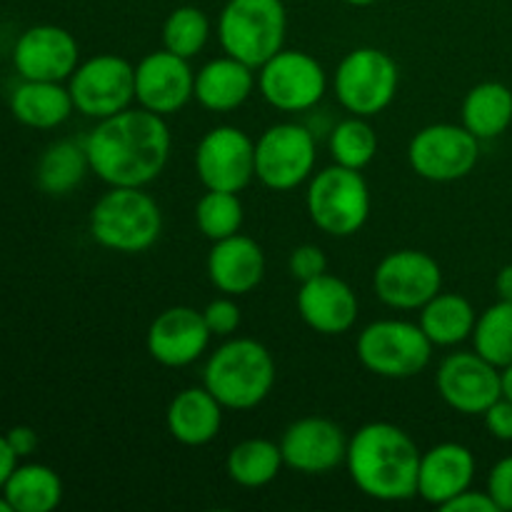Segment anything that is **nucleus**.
I'll list each match as a JSON object with an SVG mask.
<instances>
[{"instance_id":"58836bf2","label":"nucleus","mask_w":512,"mask_h":512,"mask_svg":"<svg viewBox=\"0 0 512 512\" xmlns=\"http://www.w3.org/2000/svg\"><path fill=\"white\" fill-rule=\"evenodd\" d=\"M445 512H500L495 500L490 498V493H480V490L468 488L465 493H460L458 498H453L450 503H445L443 508Z\"/></svg>"},{"instance_id":"4468645a","label":"nucleus","mask_w":512,"mask_h":512,"mask_svg":"<svg viewBox=\"0 0 512 512\" xmlns=\"http://www.w3.org/2000/svg\"><path fill=\"white\" fill-rule=\"evenodd\" d=\"M373 288L388 308L420 310L443 290V270L423 250H395L375 268Z\"/></svg>"},{"instance_id":"5701e85b","label":"nucleus","mask_w":512,"mask_h":512,"mask_svg":"<svg viewBox=\"0 0 512 512\" xmlns=\"http://www.w3.org/2000/svg\"><path fill=\"white\" fill-rule=\"evenodd\" d=\"M255 83V68L233 55H220L195 73L193 98L210 113H230L253 95Z\"/></svg>"},{"instance_id":"f704fd0d","label":"nucleus","mask_w":512,"mask_h":512,"mask_svg":"<svg viewBox=\"0 0 512 512\" xmlns=\"http://www.w3.org/2000/svg\"><path fill=\"white\" fill-rule=\"evenodd\" d=\"M203 318L208 323V330L218 338H230L235 330L240 328V305L235 303L233 295H223V298H215L205 305Z\"/></svg>"},{"instance_id":"bb28decb","label":"nucleus","mask_w":512,"mask_h":512,"mask_svg":"<svg viewBox=\"0 0 512 512\" xmlns=\"http://www.w3.org/2000/svg\"><path fill=\"white\" fill-rule=\"evenodd\" d=\"M512 123V90L498 80L478 83L463 100V125L478 140L503 135Z\"/></svg>"},{"instance_id":"2eb2a0df","label":"nucleus","mask_w":512,"mask_h":512,"mask_svg":"<svg viewBox=\"0 0 512 512\" xmlns=\"http://www.w3.org/2000/svg\"><path fill=\"white\" fill-rule=\"evenodd\" d=\"M435 388L445 405L463 415H483L495 400L503 398L500 368L478 350L448 355L435 375Z\"/></svg>"},{"instance_id":"dca6fc26","label":"nucleus","mask_w":512,"mask_h":512,"mask_svg":"<svg viewBox=\"0 0 512 512\" xmlns=\"http://www.w3.org/2000/svg\"><path fill=\"white\" fill-rule=\"evenodd\" d=\"M13 65L23 80L63 83L80 65V45L75 35L60 25H33L15 40Z\"/></svg>"},{"instance_id":"ea45409f","label":"nucleus","mask_w":512,"mask_h":512,"mask_svg":"<svg viewBox=\"0 0 512 512\" xmlns=\"http://www.w3.org/2000/svg\"><path fill=\"white\" fill-rule=\"evenodd\" d=\"M5 438H8L10 448H13V453L18 458H28V455H33L38 450V433L33 428H28V425H15V428L8 430Z\"/></svg>"},{"instance_id":"2f4dec72","label":"nucleus","mask_w":512,"mask_h":512,"mask_svg":"<svg viewBox=\"0 0 512 512\" xmlns=\"http://www.w3.org/2000/svg\"><path fill=\"white\" fill-rule=\"evenodd\" d=\"M473 345L485 360L500 370L512 365V303L498 300L478 315L473 330Z\"/></svg>"},{"instance_id":"aec40b11","label":"nucleus","mask_w":512,"mask_h":512,"mask_svg":"<svg viewBox=\"0 0 512 512\" xmlns=\"http://www.w3.org/2000/svg\"><path fill=\"white\" fill-rule=\"evenodd\" d=\"M298 313L308 328L320 335H343L358 320V295L345 280L323 273L300 283Z\"/></svg>"},{"instance_id":"cd10ccee","label":"nucleus","mask_w":512,"mask_h":512,"mask_svg":"<svg viewBox=\"0 0 512 512\" xmlns=\"http://www.w3.org/2000/svg\"><path fill=\"white\" fill-rule=\"evenodd\" d=\"M3 495L13 512H50L63 500V480L43 463L15 465Z\"/></svg>"},{"instance_id":"20e7f679","label":"nucleus","mask_w":512,"mask_h":512,"mask_svg":"<svg viewBox=\"0 0 512 512\" xmlns=\"http://www.w3.org/2000/svg\"><path fill=\"white\" fill-rule=\"evenodd\" d=\"M163 233V213L143 188H110L90 210V235L105 250L138 255Z\"/></svg>"},{"instance_id":"f3484780","label":"nucleus","mask_w":512,"mask_h":512,"mask_svg":"<svg viewBox=\"0 0 512 512\" xmlns=\"http://www.w3.org/2000/svg\"><path fill=\"white\" fill-rule=\"evenodd\" d=\"M280 450L288 468L303 475H325L345 463L348 438L338 423L310 415L288 425L280 438Z\"/></svg>"},{"instance_id":"72a5a7b5","label":"nucleus","mask_w":512,"mask_h":512,"mask_svg":"<svg viewBox=\"0 0 512 512\" xmlns=\"http://www.w3.org/2000/svg\"><path fill=\"white\" fill-rule=\"evenodd\" d=\"M243 203L238 193H225V190H208L195 205V223L200 233L208 240H223L240 233L243 228Z\"/></svg>"},{"instance_id":"9d476101","label":"nucleus","mask_w":512,"mask_h":512,"mask_svg":"<svg viewBox=\"0 0 512 512\" xmlns=\"http://www.w3.org/2000/svg\"><path fill=\"white\" fill-rule=\"evenodd\" d=\"M68 90L75 110L85 118H110L128 110L135 100V65L123 55H95L75 68L68 78Z\"/></svg>"},{"instance_id":"79ce46f5","label":"nucleus","mask_w":512,"mask_h":512,"mask_svg":"<svg viewBox=\"0 0 512 512\" xmlns=\"http://www.w3.org/2000/svg\"><path fill=\"white\" fill-rule=\"evenodd\" d=\"M495 290H498L500 300H510L512 303V263L505 265L495 278Z\"/></svg>"},{"instance_id":"c9c22d12","label":"nucleus","mask_w":512,"mask_h":512,"mask_svg":"<svg viewBox=\"0 0 512 512\" xmlns=\"http://www.w3.org/2000/svg\"><path fill=\"white\" fill-rule=\"evenodd\" d=\"M290 275L300 283H308V280L318 278V275L328 273V258H325L323 248L318 245H298V248L290 253L288 260Z\"/></svg>"},{"instance_id":"c03bdc74","label":"nucleus","mask_w":512,"mask_h":512,"mask_svg":"<svg viewBox=\"0 0 512 512\" xmlns=\"http://www.w3.org/2000/svg\"><path fill=\"white\" fill-rule=\"evenodd\" d=\"M348 5H355V8H368V5H375L378 0H345Z\"/></svg>"},{"instance_id":"c756f323","label":"nucleus","mask_w":512,"mask_h":512,"mask_svg":"<svg viewBox=\"0 0 512 512\" xmlns=\"http://www.w3.org/2000/svg\"><path fill=\"white\" fill-rule=\"evenodd\" d=\"M88 170L90 163L85 145L75 143V140H58L40 155L35 178H38L43 193L53 195V198H63V195H70L83 183Z\"/></svg>"},{"instance_id":"6e6552de","label":"nucleus","mask_w":512,"mask_h":512,"mask_svg":"<svg viewBox=\"0 0 512 512\" xmlns=\"http://www.w3.org/2000/svg\"><path fill=\"white\" fill-rule=\"evenodd\" d=\"M400 85L398 63L380 48H355L340 60L333 78L338 103L350 115L373 118L393 103Z\"/></svg>"},{"instance_id":"b1692460","label":"nucleus","mask_w":512,"mask_h":512,"mask_svg":"<svg viewBox=\"0 0 512 512\" xmlns=\"http://www.w3.org/2000/svg\"><path fill=\"white\" fill-rule=\"evenodd\" d=\"M223 405L208 388H185L170 400L165 423L178 443L200 448L218 438L223 428Z\"/></svg>"},{"instance_id":"37998d69","label":"nucleus","mask_w":512,"mask_h":512,"mask_svg":"<svg viewBox=\"0 0 512 512\" xmlns=\"http://www.w3.org/2000/svg\"><path fill=\"white\" fill-rule=\"evenodd\" d=\"M500 378H503V398L512 400V365L500 370Z\"/></svg>"},{"instance_id":"423d86ee","label":"nucleus","mask_w":512,"mask_h":512,"mask_svg":"<svg viewBox=\"0 0 512 512\" xmlns=\"http://www.w3.org/2000/svg\"><path fill=\"white\" fill-rule=\"evenodd\" d=\"M305 208L315 228L333 238H350L370 218V188L360 170L333 163L313 173Z\"/></svg>"},{"instance_id":"39448f33","label":"nucleus","mask_w":512,"mask_h":512,"mask_svg":"<svg viewBox=\"0 0 512 512\" xmlns=\"http://www.w3.org/2000/svg\"><path fill=\"white\" fill-rule=\"evenodd\" d=\"M288 33L283 0H228L220 10L218 38L225 55L258 70L280 53Z\"/></svg>"},{"instance_id":"4c0bfd02","label":"nucleus","mask_w":512,"mask_h":512,"mask_svg":"<svg viewBox=\"0 0 512 512\" xmlns=\"http://www.w3.org/2000/svg\"><path fill=\"white\" fill-rule=\"evenodd\" d=\"M485 428L493 438L512 443V400L498 398L488 410L483 413Z\"/></svg>"},{"instance_id":"9b49d317","label":"nucleus","mask_w":512,"mask_h":512,"mask_svg":"<svg viewBox=\"0 0 512 512\" xmlns=\"http://www.w3.org/2000/svg\"><path fill=\"white\" fill-rule=\"evenodd\" d=\"M480 140L465 125L433 123L418 130L408 145V163L430 183H453L475 170Z\"/></svg>"},{"instance_id":"a878e982","label":"nucleus","mask_w":512,"mask_h":512,"mask_svg":"<svg viewBox=\"0 0 512 512\" xmlns=\"http://www.w3.org/2000/svg\"><path fill=\"white\" fill-rule=\"evenodd\" d=\"M478 315L468 298L458 293H443L440 290L435 298L420 308V328L430 338V343L440 348H450L463 340L473 338Z\"/></svg>"},{"instance_id":"6ab92c4d","label":"nucleus","mask_w":512,"mask_h":512,"mask_svg":"<svg viewBox=\"0 0 512 512\" xmlns=\"http://www.w3.org/2000/svg\"><path fill=\"white\" fill-rule=\"evenodd\" d=\"M210 338L213 333L208 330L203 310L173 305L150 323L145 345L155 363L165 365V368H185L203 358Z\"/></svg>"},{"instance_id":"f8f14e48","label":"nucleus","mask_w":512,"mask_h":512,"mask_svg":"<svg viewBox=\"0 0 512 512\" xmlns=\"http://www.w3.org/2000/svg\"><path fill=\"white\" fill-rule=\"evenodd\" d=\"M258 70V88L265 103L280 113H303L315 108L328 90L325 68L305 50L283 48Z\"/></svg>"},{"instance_id":"a19ab883","label":"nucleus","mask_w":512,"mask_h":512,"mask_svg":"<svg viewBox=\"0 0 512 512\" xmlns=\"http://www.w3.org/2000/svg\"><path fill=\"white\" fill-rule=\"evenodd\" d=\"M18 455L13 453V448H10L8 438L5 435H0V490H3V485L8 483L10 473L15 470V465H18Z\"/></svg>"},{"instance_id":"c85d7f7f","label":"nucleus","mask_w":512,"mask_h":512,"mask_svg":"<svg viewBox=\"0 0 512 512\" xmlns=\"http://www.w3.org/2000/svg\"><path fill=\"white\" fill-rule=\"evenodd\" d=\"M283 450L268 438H248L235 445L225 460L228 478L240 488H265L283 470Z\"/></svg>"},{"instance_id":"e433bc0d","label":"nucleus","mask_w":512,"mask_h":512,"mask_svg":"<svg viewBox=\"0 0 512 512\" xmlns=\"http://www.w3.org/2000/svg\"><path fill=\"white\" fill-rule=\"evenodd\" d=\"M488 493L500 512H512V455L493 465L488 475Z\"/></svg>"},{"instance_id":"4be33fe9","label":"nucleus","mask_w":512,"mask_h":512,"mask_svg":"<svg viewBox=\"0 0 512 512\" xmlns=\"http://www.w3.org/2000/svg\"><path fill=\"white\" fill-rule=\"evenodd\" d=\"M208 278L223 295H248L263 283L265 253L248 235L215 240L208 255Z\"/></svg>"},{"instance_id":"a18cd8bd","label":"nucleus","mask_w":512,"mask_h":512,"mask_svg":"<svg viewBox=\"0 0 512 512\" xmlns=\"http://www.w3.org/2000/svg\"><path fill=\"white\" fill-rule=\"evenodd\" d=\"M0 512H13V508H10L8 498L3 495V490H0Z\"/></svg>"},{"instance_id":"a211bd4d","label":"nucleus","mask_w":512,"mask_h":512,"mask_svg":"<svg viewBox=\"0 0 512 512\" xmlns=\"http://www.w3.org/2000/svg\"><path fill=\"white\" fill-rule=\"evenodd\" d=\"M193 88L195 73L190 60L165 48L148 53L135 65V100L150 113L163 118L178 113L193 98Z\"/></svg>"},{"instance_id":"ddd939ff","label":"nucleus","mask_w":512,"mask_h":512,"mask_svg":"<svg viewBox=\"0 0 512 512\" xmlns=\"http://www.w3.org/2000/svg\"><path fill=\"white\" fill-rule=\"evenodd\" d=\"M195 173L205 190L240 193L255 178V140L235 125H218L195 148Z\"/></svg>"},{"instance_id":"1a4fd4ad","label":"nucleus","mask_w":512,"mask_h":512,"mask_svg":"<svg viewBox=\"0 0 512 512\" xmlns=\"http://www.w3.org/2000/svg\"><path fill=\"white\" fill-rule=\"evenodd\" d=\"M315 163V135L300 123H275L255 140V178L270 190H295L313 178Z\"/></svg>"},{"instance_id":"412c9836","label":"nucleus","mask_w":512,"mask_h":512,"mask_svg":"<svg viewBox=\"0 0 512 512\" xmlns=\"http://www.w3.org/2000/svg\"><path fill=\"white\" fill-rule=\"evenodd\" d=\"M475 458L460 443L433 445L420 455L418 495L425 503L443 508L473 485Z\"/></svg>"},{"instance_id":"393cba45","label":"nucleus","mask_w":512,"mask_h":512,"mask_svg":"<svg viewBox=\"0 0 512 512\" xmlns=\"http://www.w3.org/2000/svg\"><path fill=\"white\" fill-rule=\"evenodd\" d=\"M10 110L15 120L35 130H50L63 125L75 110L70 90L53 80H20L10 95Z\"/></svg>"},{"instance_id":"f257e3e1","label":"nucleus","mask_w":512,"mask_h":512,"mask_svg":"<svg viewBox=\"0 0 512 512\" xmlns=\"http://www.w3.org/2000/svg\"><path fill=\"white\" fill-rule=\"evenodd\" d=\"M83 145L90 170L110 188H145L168 165L170 130L163 115L128 108L98 120Z\"/></svg>"},{"instance_id":"7ed1b4c3","label":"nucleus","mask_w":512,"mask_h":512,"mask_svg":"<svg viewBox=\"0 0 512 512\" xmlns=\"http://www.w3.org/2000/svg\"><path fill=\"white\" fill-rule=\"evenodd\" d=\"M275 360L263 343L233 338L208 358L203 385L225 410H253L275 385Z\"/></svg>"},{"instance_id":"7c9ffc66","label":"nucleus","mask_w":512,"mask_h":512,"mask_svg":"<svg viewBox=\"0 0 512 512\" xmlns=\"http://www.w3.org/2000/svg\"><path fill=\"white\" fill-rule=\"evenodd\" d=\"M330 155L333 163L343 165V168L363 170L378 155V133L368 118L360 115H350V118L340 120L330 133Z\"/></svg>"},{"instance_id":"f03ea898","label":"nucleus","mask_w":512,"mask_h":512,"mask_svg":"<svg viewBox=\"0 0 512 512\" xmlns=\"http://www.w3.org/2000/svg\"><path fill=\"white\" fill-rule=\"evenodd\" d=\"M420 455L403 428L375 420L348 440L345 465L363 495L380 503H405L418 495Z\"/></svg>"},{"instance_id":"473e14b6","label":"nucleus","mask_w":512,"mask_h":512,"mask_svg":"<svg viewBox=\"0 0 512 512\" xmlns=\"http://www.w3.org/2000/svg\"><path fill=\"white\" fill-rule=\"evenodd\" d=\"M210 38V20L195 5H180L163 23V48L190 60L205 48Z\"/></svg>"},{"instance_id":"0eeeda50","label":"nucleus","mask_w":512,"mask_h":512,"mask_svg":"<svg viewBox=\"0 0 512 512\" xmlns=\"http://www.w3.org/2000/svg\"><path fill=\"white\" fill-rule=\"evenodd\" d=\"M433 348L420 323L408 320H375L360 330L355 345L360 363L388 380H408L423 373Z\"/></svg>"}]
</instances>
